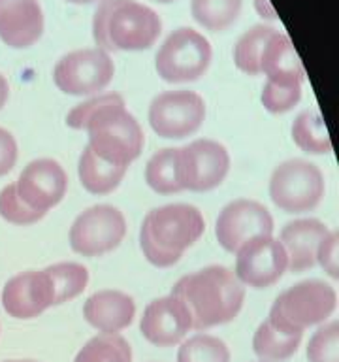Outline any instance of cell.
Masks as SVG:
<instances>
[{
  "label": "cell",
  "mask_w": 339,
  "mask_h": 362,
  "mask_svg": "<svg viewBox=\"0 0 339 362\" xmlns=\"http://www.w3.org/2000/svg\"><path fill=\"white\" fill-rule=\"evenodd\" d=\"M126 170L129 168L113 166V164L102 160L98 155L90 151L89 146L85 147L78 163L79 183L90 194H109L115 191L124 180Z\"/></svg>",
  "instance_id": "obj_21"
},
{
  "label": "cell",
  "mask_w": 339,
  "mask_h": 362,
  "mask_svg": "<svg viewBox=\"0 0 339 362\" xmlns=\"http://www.w3.org/2000/svg\"><path fill=\"white\" fill-rule=\"evenodd\" d=\"M4 362H36V361H4Z\"/></svg>",
  "instance_id": "obj_40"
},
{
  "label": "cell",
  "mask_w": 339,
  "mask_h": 362,
  "mask_svg": "<svg viewBox=\"0 0 339 362\" xmlns=\"http://www.w3.org/2000/svg\"><path fill=\"white\" fill-rule=\"evenodd\" d=\"M277 28L270 25H254L239 36L234 45V64L239 72L247 76H260V59L266 47V42Z\"/></svg>",
  "instance_id": "obj_25"
},
{
  "label": "cell",
  "mask_w": 339,
  "mask_h": 362,
  "mask_svg": "<svg viewBox=\"0 0 339 362\" xmlns=\"http://www.w3.org/2000/svg\"><path fill=\"white\" fill-rule=\"evenodd\" d=\"M90 151L102 160L129 168L143 151V130L138 119L126 110V104L102 106L87 121Z\"/></svg>",
  "instance_id": "obj_5"
},
{
  "label": "cell",
  "mask_w": 339,
  "mask_h": 362,
  "mask_svg": "<svg viewBox=\"0 0 339 362\" xmlns=\"http://www.w3.org/2000/svg\"><path fill=\"white\" fill-rule=\"evenodd\" d=\"M243 0H191L192 19L209 33H222L237 21Z\"/></svg>",
  "instance_id": "obj_24"
},
{
  "label": "cell",
  "mask_w": 339,
  "mask_h": 362,
  "mask_svg": "<svg viewBox=\"0 0 339 362\" xmlns=\"http://www.w3.org/2000/svg\"><path fill=\"white\" fill-rule=\"evenodd\" d=\"M44 10L38 0H0V40L11 49L32 47L44 34Z\"/></svg>",
  "instance_id": "obj_17"
},
{
  "label": "cell",
  "mask_w": 339,
  "mask_h": 362,
  "mask_svg": "<svg viewBox=\"0 0 339 362\" xmlns=\"http://www.w3.org/2000/svg\"><path fill=\"white\" fill-rule=\"evenodd\" d=\"M0 217L6 223L17 226H27L34 225L45 217V215L34 211L23 202L21 198L17 197L16 183H8V185L0 191Z\"/></svg>",
  "instance_id": "obj_32"
},
{
  "label": "cell",
  "mask_w": 339,
  "mask_h": 362,
  "mask_svg": "<svg viewBox=\"0 0 339 362\" xmlns=\"http://www.w3.org/2000/svg\"><path fill=\"white\" fill-rule=\"evenodd\" d=\"M126 236V219L121 209L98 204L73 219L70 226V247L83 257H100L117 249Z\"/></svg>",
  "instance_id": "obj_10"
},
{
  "label": "cell",
  "mask_w": 339,
  "mask_h": 362,
  "mask_svg": "<svg viewBox=\"0 0 339 362\" xmlns=\"http://www.w3.org/2000/svg\"><path fill=\"white\" fill-rule=\"evenodd\" d=\"M181 191L209 192L226 180L230 172V155L220 141L202 138L177 147L175 160Z\"/></svg>",
  "instance_id": "obj_9"
},
{
  "label": "cell",
  "mask_w": 339,
  "mask_h": 362,
  "mask_svg": "<svg viewBox=\"0 0 339 362\" xmlns=\"http://www.w3.org/2000/svg\"><path fill=\"white\" fill-rule=\"evenodd\" d=\"M326 192L324 174L316 164L304 158H288L270 177V198L288 214H305L322 202Z\"/></svg>",
  "instance_id": "obj_7"
},
{
  "label": "cell",
  "mask_w": 339,
  "mask_h": 362,
  "mask_svg": "<svg viewBox=\"0 0 339 362\" xmlns=\"http://www.w3.org/2000/svg\"><path fill=\"white\" fill-rule=\"evenodd\" d=\"M328 228L322 221L302 217L290 221L282 226L279 234V243L285 249L288 259V270L294 274H302L316 266V249L328 236Z\"/></svg>",
  "instance_id": "obj_18"
},
{
  "label": "cell",
  "mask_w": 339,
  "mask_h": 362,
  "mask_svg": "<svg viewBox=\"0 0 339 362\" xmlns=\"http://www.w3.org/2000/svg\"><path fill=\"white\" fill-rule=\"evenodd\" d=\"M253 4L256 13H258L262 19H266V21H275L277 13L275 10H273V6H271L270 0H253Z\"/></svg>",
  "instance_id": "obj_36"
},
{
  "label": "cell",
  "mask_w": 339,
  "mask_h": 362,
  "mask_svg": "<svg viewBox=\"0 0 339 362\" xmlns=\"http://www.w3.org/2000/svg\"><path fill=\"white\" fill-rule=\"evenodd\" d=\"M147 119L160 138L183 140L198 132L206 121V102L194 90H166L153 98Z\"/></svg>",
  "instance_id": "obj_11"
},
{
  "label": "cell",
  "mask_w": 339,
  "mask_h": 362,
  "mask_svg": "<svg viewBox=\"0 0 339 362\" xmlns=\"http://www.w3.org/2000/svg\"><path fill=\"white\" fill-rule=\"evenodd\" d=\"M158 4H170V2H175V0H155Z\"/></svg>",
  "instance_id": "obj_39"
},
{
  "label": "cell",
  "mask_w": 339,
  "mask_h": 362,
  "mask_svg": "<svg viewBox=\"0 0 339 362\" xmlns=\"http://www.w3.org/2000/svg\"><path fill=\"white\" fill-rule=\"evenodd\" d=\"M55 305V288L45 270L16 274L2 288V308L13 319H34Z\"/></svg>",
  "instance_id": "obj_15"
},
{
  "label": "cell",
  "mask_w": 339,
  "mask_h": 362,
  "mask_svg": "<svg viewBox=\"0 0 339 362\" xmlns=\"http://www.w3.org/2000/svg\"><path fill=\"white\" fill-rule=\"evenodd\" d=\"M316 264H321L332 279L339 277V234L335 230L328 232L316 249Z\"/></svg>",
  "instance_id": "obj_34"
},
{
  "label": "cell",
  "mask_w": 339,
  "mask_h": 362,
  "mask_svg": "<svg viewBox=\"0 0 339 362\" xmlns=\"http://www.w3.org/2000/svg\"><path fill=\"white\" fill-rule=\"evenodd\" d=\"M160 33L157 11L136 0H100L93 16V38L106 53L151 49Z\"/></svg>",
  "instance_id": "obj_2"
},
{
  "label": "cell",
  "mask_w": 339,
  "mask_h": 362,
  "mask_svg": "<svg viewBox=\"0 0 339 362\" xmlns=\"http://www.w3.org/2000/svg\"><path fill=\"white\" fill-rule=\"evenodd\" d=\"M17 157H19V147H17L16 138L10 130L0 127V177H4L13 170Z\"/></svg>",
  "instance_id": "obj_35"
},
{
  "label": "cell",
  "mask_w": 339,
  "mask_h": 362,
  "mask_svg": "<svg viewBox=\"0 0 339 362\" xmlns=\"http://www.w3.org/2000/svg\"><path fill=\"white\" fill-rule=\"evenodd\" d=\"M55 288V305L78 298L89 285V270L78 262H61L45 268Z\"/></svg>",
  "instance_id": "obj_28"
},
{
  "label": "cell",
  "mask_w": 339,
  "mask_h": 362,
  "mask_svg": "<svg viewBox=\"0 0 339 362\" xmlns=\"http://www.w3.org/2000/svg\"><path fill=\"white\" fill-rule=\"evenodd\" d=\"M191 330V313L174 294L160 296L147 304L140 321L141 336L157 347H174L181 344Z\"/></svg>",
  "instance_id": "obj_16"
},
{
  "label": "cell",
  "mask_w": 339,
  "mask_h": 362,
  "mask_svg": "<svg viewBox=\"0 0 339 362\" xmlns=\"http://www.w3.org/2000/svg\"><path fill=\"white\" fill-rule=\"evenodd\" d=\"M213 59L209 40L194 28L181 27L166 36L157 55L155 70L166 83H192L208 72Z\"/></svg>",
  "instance_id": "obj_6"
},
{
  "label": "cell",
  "mask_w": 339,
  "mask_h": 362,
  "mask_svg": "<svg viewBox=\"0 0 339 362\" xmlns=\"http://www.w3.org/2000/svg\"><path fill=\"white\" fill-rule=\"evenodd\" d=\"M177 362H230V349L222 339L200 332L181 341Z\"/></svg>",
  "instance_id": "obj_29"
},
{
  "label": "cell",
  "mask_w": 339,
  "mask_h": 362,
  "mask_svg": "<svg viewBox=\"0 0 339 362\" xmlns=\"http://www.w3.org/2000/svg\"><path fill=\"white\" fill-rule=\"evenodd\" d=\"M68 4H76V6H83V4H93V2H100V0H64Z\"/></svg>",
  "instance_id": "obj_38"
},
{
  "label": "cell",
  "mask_w": 339,
  "mask_h": 362,
  "mask_svg": "<svg viewBox=\"0 0 339 362\" xmlns=\"http://www.w3.org/2000/svg\"><path fill=\"white\" fill-rule=\"evenodd\" d=\"M302 100V85L298 83H275L266 81L262 87L260 102L273 115H282L298 106Z\"/></svg>",
  "instance_id": "obj_30"
},
{
  "label": "cell",
  "mask_w": 339,
  "mask_h": 362,
  "mask_svg": "<svg viewBox=\"0 0 339 362\" xmlns=\"http://www.w3.org/2000/svg\"><path fill=\"white\" fill-rule=\"evenodd\" d=\"M16 191L28 208L47 215L66 197L68 175L53 158H36L23 168L16 181Z\"/></svg>",
  "instance_id": "obj_14"
},
{
  "label": "cell",
  "mask_w": 339,
  "mask_h": 362,
  "mask_svg": "<svg viewBox=\"0 0 339 362\" xmlns=\"http://www.w3.org/2000/svg\"><path fill=\"white\" fill-rule=\"evenodd\" d=\"M309 362H339V322L330 321L311 336L307 344Z\"/></svg>",
  "instance_id": "obj_31"
},
{
  "label": "cell",
  "mask_w": 339,
  "mask_h": 362,
  "mask_svg": "<svg viewBox=\"0 0 339 362\" xmlns=\"http://www.w3.org/2000/svg\"><path fill=\"white\" fill-rule=\"evenodd\" d=\"M136 304L132 296L106 288L90 294L83 304V317L100 334H119L134 321Z\"/></svg>",
  "instance_id": "obj_19"
},
{
  "label": "cell",
  "mask_w": 339,
  "mask_h": 362,
  "mask_svg": "<svg viewBox=\"0 0 339 362\" xmlns=\"http://www.w3.org/2000/svg\"><path fill=\"white\" fill-rule=\"evenodd\" d=\"M304 336H288L271 327L266 319L258 325L253 336V351L260 362H285L296 355Z\"/></svg>",
  "instance_id": "obj_22"
},
{
  "label": "cell",
  "mask_w": 339,
  "mask_h": 362,
  "mask_svg": "<svg viewBox=\"0 0 339 362\" xmlns=\"http://www.w3.org/2000/svg\"><path fill=\"white\" fill-rule=\"evenodd\" d=\"M107 104H124V98L119 93H104V95H95L87 100L79 102L78 106H73L66 115V124L73 130H85L87 121L90 115H95L102 106Z\"/></svg>",
  "instance_id": "obj_33"
},
{
  "label": "cell",
  "mask_w": 339,
  "mask_h": 362,
  "mask_svg": "<svg viewBox=\"0 0 339 362\" xmlns=\"http://www.w3.org/2000/svg\"><path fill=\"white\" fill-rule=\"evenodd\" d=\"M294 144L311 155H326L332 151V140L322 117L315 110H304L292 123Z\"/></svg>",
  "instance_id": "obj_23"
},
{
  "label": "cell",
  "mask_w": 339,
  "mask_h": 362,
  "mask_svg": "<svg viewBox=\"0 0 339 362\" xmlns=\"http://www.w3.org/2000/svg\"><path fill=\"white\" fill-rule=\"evenodd\" d=\"M273 234V217L264 204L237 198L220 209L215 221V236L226 253H237L243 243L256 236Z\"/></svg>",
  "instance_id": "obj_12"
},
{
  "label": "cell",
  "mask_w": 339,
  "mask_h": 362,
  "mask_svg": "<svg viewBox=\"0 0 339 362\" xmlns=\"http://www.w3.org/2000/svg\"><path fill=\"white\" fill-rule=\"evenodd\" d=\"M8 98H10V83H8V79L0 74V110L6 106Z\"/></svg>",
  "instance_id": "obj_37"
},
{
  "label": "cell",
  "mask_w": 339,
  "mask_h": 362,
  "mask_svg": "<svg viewBox=\"0 0 339 362\" xmlns=\"http://www.w3.org/2000/svg\"><path fill=\"white\" fill-rule=\"evenodd\" d=\"M206 221L191 204H166L151 209L140 228V247L153 266L170 268L202 238Z\"/></svg>",
  "instance_id": "obj_3"
},
{
  "label": "cell",
  "mask_w": 339,
  "mask_h": 362,
  "mask_svg": "<svg viewBox=\"0 0 339 362\" xmlns=\"http://www.w3.org/2000/svg\"><path fill=\"white\" fill-rule=\"evenodd\" d=\"M73 362H132V347L121 334H98L78 351Z\"/></svg>",
  "instance_id": "obj_26"
},
{
  "label": "cell",
  "mask_w": 339,
  "mask_h": 362,
  "mask_svg": "<svg viewBox=\"0 0 339 362\" xmlns=\"http://www.w3.org/2000/svg\"><path fill=\"white\" fill-rule=\"evenodd\" d=\"M115 64L109 53L98 47L70 51L56 61L53 81L70 96H95L112 83Z\"/></svg>",
  "instance_id": "obj_8"
},
{
  "label": "cell",
  "mask_w": 339,
  "mask_h": 362,
  "mask_svg": "<svg viewBox=\"0 0 339 362\" xmlns=\"http://www.w3.org/2000/svg\"><path fill=\"white\" fill-rule=\"evenodd\" d=\"M287 270V253L277 238L256 236L237 249L234 276L243 287H271Z\"/></svg>",
  "instance_id": "obj_13"
},
{
  "label": "cell",
  "mask_w": 339,
  "mask_h": 362,
  "mask_svg": "<svg viewBox=\"0 0 339 362\" xmlns=\"http://www.w3.org/2000/svg\"><path fill=\"white\" fill-rule=\"evenodd\" d=\"M177 147L158 149L145 164V183L158 194H175L181 192L175 172Z\"/></svg>",
  "instance_id": "obj_27"
},
{
  "label": "cell",
  "mask_w": 339,
  "mask_h": 362,
  "mask_svg": "<svg viewBox=\"0 0 339 362\" xmlns=\"http://www.w3.org/2000/svg\"><path fill=\"white\" fill-rule=\"evenodd\" d=\"M260 74H264L266 81L304 83L305 72L298 51L292 45L290 38L281 30H275L266 42L262 59H260Z\"/></svg>",
  "instance_id": "obj_20"
},
{
  "label": "cell",
  "mask_w": 339,
  "mask_h": 362,
  "mask_svg": "<svg viewBox=\"0 0 339 362\" xmlns=\"http://www.w3.org/2000/svg\"><path fill=\"white\" fill-rule=\"evenodd\" d=\"M172 294L186 305L192 330H208L234 321L245 302V287L234 272L219 264L181 277Z\"/></svg>",
  "instance_id": "obj_1"
},
{
  "label": "cell",
  "mask_w": 339,
  "mask_h": 362,
  "mask_svg": "<svg viewBox=\"0 0 339 362\" xmlns=\"http://www.w3.org/2000/svg\"><path fill=\"white\" fill-rule=\"evenodd\" d=\"M338 305V294L322 279H304L282 291L271 304L268 321L279 332L304 336L307 328L324 325Z\"/></svg>",
  "instance_id": "obj_4"
}]
</instances>
